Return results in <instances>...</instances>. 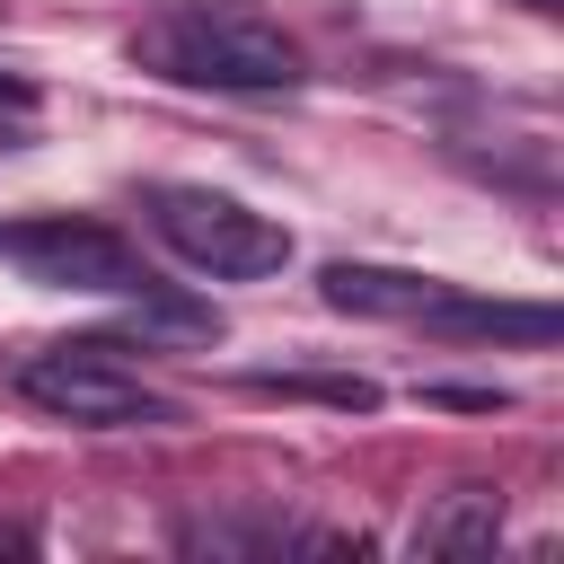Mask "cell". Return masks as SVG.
I'll list each match as a JSON object with an SVG mask.
<instances>
[{
	"label": "cell",
	"mask_w": 564,
	"mask_h": 564,
	"mask_svg": "<svg viewBox=\"0 0 564 564\" xmlns=\"http://www.w3.org/2000/svg\"><path fill=\"white\" fill-rule=\"evenodd\" d=\"M132 62L176 79V88H291L300 79V44L238 0H176L132 35Z\"/></svg>",
	"instance_id": "1"
},
{
	"label": "cell",
	"mask_w": 564,
	"mask_h": 564,
	"mask_svg": "<svg viewBox=\"0 0 564 564\" xmlns=\"http://www.w3.org/2000/svg\"><path fill=\"white\" fill-rule=\"evenodd\" d=\"M141 212H150V229H159L194 273H212V282H256V273H282V264H291V229L264 220V212H247V203L220 194V185H150Z\"/></svg>",
	"instance_id": "2"
},
{
	"label": "cell",
	"mask_w": 564,
	"mask_h": 564,
	"mask_svg": "<svg viewBox=\"0 0 564 564\" xmlns=\"http://www.w3.org/2000/svg\"><path fill=\"white\" fill-rule=\"evenodd\" d=\"M18 397L62 414V423H88V432H159V423H176V397L132 379L115 361V344H53V352H35L18 370Z\"/></svg>",
	"instance_id": "3"
},
{
	"label": "cell",
	"mask_w": 564,
	"mask_h": 564,
	"mask_svg": "<svg viewBox=\"0 0 564 564\" xmlns=\"http://www.w3.org/2000/svg\"><path fill=\"white\" fill-rule=\"evenodd\" d=\"M0 264H18L44 291H150V264L132 256V238L97 220H18L0 229Z\"/></svg>",
	"instance_id": "4"
},
{
	"label": "cell",
	"mask_w": 564,
	"mask_h": 564,
	"mask_svg": "<svg viewBox=\"0 0 564 564\" xmlns=\"http://www.w3.org/2000/svg\"><path fill=\"white\" fill-rule=\"evenodd\" d=\"M423 326L467 335V344H555V308H538V300H458V291H441L423 308Z\"/></svg>",
	"instance_id": "5"
},
{
	"label": "cell",
	"mask_w": 564,
	"mask_h": 564,
	"mask_svg": "<svg viewBox=\"0 0 564 564\" xmlns=\"http://www.w3.org/2000/svg\"><path fill=\"white\" fill-rule=\"evenodd\" d=\"M502 538V485H449L414 520V555H485Z\"/></svg>",
	"instance_id": "6"
},
{
	"label": "cell",
	"mask_w": 564,
	"mask_h": 564,
	"mask_svg": "<svg viewBox=\"0 0 564 564\" xmlns=\"http://www.w3.org/2000/svg\"><path fill=\"white\" fill-rule=\"evenodd\" d=\"M441 300V282L397 273V264H326V308L344 317H423Z\"/></svg>",
	"instance_id": "7"
},
{
	"label": "cell",
	"mask_w": 564,
	"mask_h": 564,
	"mask_svg": "<svg viewBox=\"0 0 564 564\" xmlns=\"http://www.w3.org/2000/svg\"><path fill=\"white\" fill-rule=\"evenodd\" d=\"M0 106H9V115H26V106H35V88H26V79H9V70H0Z\"/></svg>",
	"instance_id": "8"
},
{
	"label": "cell",
	"mask_w": 564,
	"mask_h": 564,
	"mask_svg": "<svg viewBox=\"0 0 564 564\" xmlns=\"http://www.w3.org/2000/svg\"><path fill=\"white\" fill-rule=\"evenodd\" d=\"M26 546H35L26 529H0V555H26Z\"/></svg>",
	"instance_id": "9"
}]
</instances>
